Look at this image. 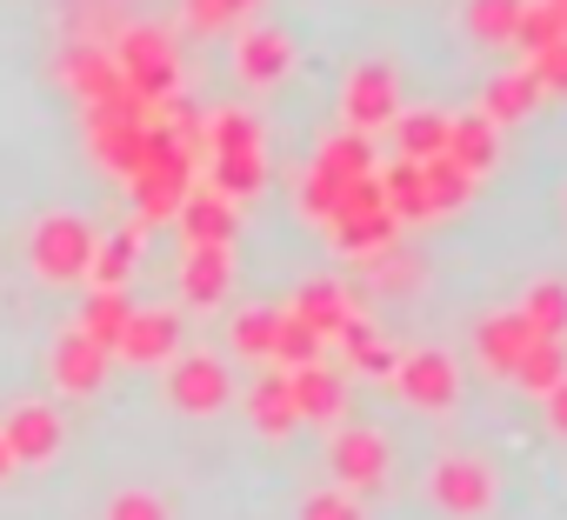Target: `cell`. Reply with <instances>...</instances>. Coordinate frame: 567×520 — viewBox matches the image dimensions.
Segmentation results:
<instances>
[{
	"mask_svg": "<svg viewBox=\"0 0 567 520\" xmlns=\"http://www.w3.org/2000/svg\"><path fill=\"white\" fill-rule=\"evenodd\" d=\"M381 160H374V147H368V134H341V141H328L321 154H315V167H308V187H301V207H308V220H334V207H341V194L361 180V174H374Z\"/></svg>",
	"mask_w": 567,
	"mask_h": 520,
	"instance_id": "obj_1",
	"label": "cell"
},
{
	"mask_svg": "<svg viewBox=\"0 0 567 520\" xmlns=\"http://www.w3.org/2000/svg\"><path fill=\"white\" fill-rule=\"evenodd\" d=\"M334 240L348 247V253H388L394 247V207H388V194H381V174H361L348 194H341V207H334Z\"/></svg>",
	"mask_w": 567,
	"mask_h": 520,
	"instance_id": "obj_2",
	"label": "cell"
},
{
	"mask_svg": "<svg viewBox=\"0 0 567 520\" xmlns=\"http://www.w3.org/2000/svg\"><path fill=\"white\" fill-rule=\"evenodd\" d=\"M114 67H121V81H127L147 107H161V101L174 94V81H181L174 41H167L161 28H127V34L114 41Z\"/></svg>",
	"mask_w": 567,
	"mask_h": 520,
	"instance_id": "obj_3",
	"label": "cell"
},
{
	"mask_svg": "<svg viewBox=\"0 0 567 520\" xmlns=\"http://www.w3.org/2000/svg\"><path fill=\"white\" fill-rule=\"evenodd\" d=\"M34 274L48 288H68V281H87V260H94V227L74 220V214H48L34 227Z\"/></svg>",
	"mask_w": 567,
	"mask_h": 520,
	"instance_id": "obj_4",
	"label": "cell"
},
{
	"mask_svg": "<svg viewBox=\"0 0 567 520\" xmlns=\"http://www.w3.org/2000/svg\"><path fill=\"white\" fill-rule=\"evenodd\" d=\"M341 114H348L354 134L394 127V121H401V81H394V67H388V61L354 67V81H348V94H341Z\"/></svg>",
	"mask_w": 567,
	"mask_h": 520,
	"instance_id": "obj_5",
	"label": "cell"
},
{
	"mask_svg": "<svg viewBox=\"0 0 567 520\" xmlns=\"http://www.w3.org/2000/svg\"><path fill=\"white\" fill-rule=\"evenodd\" d=\"M427 493H434V507L474 520V513L494 507V474H487V460H474V454H447V460H434Z\"/></svg>",
	"mask_w": 567,
	"mask_h": 520,
	"instance_id": "obj_6",
	"label": "cell"
},
{
	"mask_svg": "<svg viewBox=\"0 0 567 520\" xmlns=\"http://www.w3.org/2000/svg\"><path fill=\"white\" fill-rule=\"evenodd\" d=\"M394 387H401V401L408 407H421V414H447L454 401H461V367L447 361V354H401V367H394Z\"/></svg>",
	"mask_w": 567,
	"mask_h": 520,
	"instance_id": "obj_7",
	"label": "cell"
},
{
	"mask_svg": "<svg viewBox=\"0 0 567 520\" xmlns=\"http://www.w3.org/2000/svg\"><path fill=\"white\" fill-rule=\"evenodd\" d=\"M328 467H334V480L348 493H381L388 487V440L374 427H348V434H334Z\"/></svg>",
	"mask_w": 567,
	"mask_h": 520,
	"instance_id": "obj_8",
	"label": "cell"
},
{
	"mask_svg": "<svg viewBox=\"0 0 567 520\" xmlns=\"http://www.w3.org/2000/svg\"><path fill=\"white\" fill-rule=\"evenodd\" d=\"M227 367L214 361V354H181L174 367H167V401L181 407V414H220L227 407Z\"/></svg>",
	"mask_w": 567,
	"mask_h": 520,
	"instance_id": "obj_9",
	"label": "cell"
},
{
	"mask_svg": "<svg viewBox=\"0 0 567 520\" xmlns=\"http://www.w3.org/2000/svg\"><path fill=\"white\" fill-rule=\"evenodd\" d=\"M61 74H68V87H74L87 107L127 94V81H121V67H114V48H94V41H74L68 61H61Z\"/></svg>",
	"mask_w": 567,
	"mask_h": 520,
	"instance_id": "obj_10",
	"label": "cell"
},
{
	"mask_svg": "<svg viewBox=\"0 0 567 520\" xmlns=\"http://www.w3.org/2000/svg\"><path fill=\"white\" fill-rule=\"evenodd\" d=\"M0 440H8L14 460H54L61 454V414L28 401V407H14L8 420H0Z\"/></svg>",
	"mask_w": 567,
	"mask_h": 520,
	"instance_id": "obj_11",
	"label": "cell"
},
{
	"mask_svg": "<svg viewBox=\"0 0 567 520\" xmlns=\"http://www.w3.org/2000/svg\"><path fill=\"white\" fill-rule=\"evenodd\" d=\"M181 347V321L167 314V308H154V314H127V327H121V341H114V354L121 361H134V367H154V361H167Z\"/></svg>",
	"mask_w": 567,
	"mask_h": 520,
	"instance_id": "obj_12",
	"label": "cell"
},
{
	"mask_svg": "<svg viewBox=\"0 0 567 520\" xmlns=\"http://www.w3.org/2000/svg\"><path fill=\"white\" fill-rule=\"evenodd\" d=\"M107 367H114V354H107L94 334H81V327H74V334H61V341H54V381H61L68 394H94V387L107 381Z\"/></svg>",
	"mask_w": 567,
	"mask_h": 520,
	"instance_id": "obj_13",
	"label": "cell"
},
{
	"mask_svg": "<svg viewBox=\"0 0 567 520\" xmlns=\"http://www.w3.org/2000/svg\"><path fill=\"white\" fill-rule=\"evenodd\" d=\"M181 233H187V247H234V200L227 194H214V187H200V194H187L181 200Z\"/></svg>",
	"mask_w": 567,
	"mask_h": 520,
	"instance_id": "obj_14",
	"label": "cell"
},
{
	"mask_svg": "<svg viewBox=\"0 0 567 520\" xmlns=\"http://www.w3.org/2000/svg\"><path fill=\"white\" fill-rule=\"evenodd\" d=\"M288 387H295V407H301V420H334V414L348 407V381H341L328 361L288 367Z\"/></svg>",
	"mask_w": 567,
	"mask_h": 520,
	"instance_id": "obj_15",
	"label": "cell"
},
{
	"mask_svg": "<svg viewBox=\"0 0 567 520\" xmlns=\"http://www.w3.org/2000/svg\"><path fill=\"white\" fill-rule=\"evenodd\" d=\"M247 414L260 434H295L301 427V407H295V387H288V367H267L247 394Z\"/></svg>",
	"mask_w": 567,
	"mask_h": 520,
	"instance_id": "obj_16",
	"label": "cell"
},
{
	"mask_svg": "<svg viewBox=\"0 0 567 520\" xmlns=\"http://www.w3.org/2000/svg\"><path fill=\"white\" fill-rule=\"evenodd\" d=\"M227 281H234V253H227V247H187V260H181V288H187L194 308H214V301L227 294Z\"/></svg>",
	"mask_w": 567,
	"mask_h": 520,
	"instance_id": "obj_17",
	"label": "cell"
},
{
	"mask_svg": "<svg viewBox=\"0 0 567 520\" xmlns=\"http://www.w3.org/2000/svg\"><path fill=\"white\" fill-rule=\"evenodd\" d=\"M447 160H454V167H467V174L481 180V174L501 160V127H494L487 114H461V121H454V134H447Z\"/></svg>",
	"mask_w": 567,
	"mask_h": 520,
	"instance_id": "obj_18",
	"label": "cell"
},
{
	"mask_svg": "<svg viewBox=\"0 0 567 520\" xmlns=\"http://www.w3.org/2000/svg\"><path fill=\"white\" fill-rule=\"evenodd\" d=\"M288 314H295V321H308L321 341H334V334L348 327V314H354V308H348L341 281H308V288L295 294V308H288Z\"/></svg>",
	"mask_w": 567,
	"mask_h": 520,
	"instance_id": "obj_19",
	"label": "cell"
},
{
	"mask_svg": "<svg viewBox=\"0 0 567 520\" xmlns=\"http://www.w3.org/2000/svg\"><path fill=\"white\" fill-rule=\"evenodd\" d=\"M240 81H254V87H267V81H280L288 74V61H295V48H288V34H274V28H254L247 41H240Z\"/></svg>",
	"mask_w": 567,
	"mask_h": 520,
	"instance_id": "obj_20",
	"label": "cell"
},
{
	"mask_svg": "<svg viewBox=\"0 0 567 520\" xmlns=\"http://www.w3.org/2000/svg\"><path fill=\"white\" fill-rule=\"evenodd\" d=\"M527 341H534V334H527V321H520V314H487V321L474 327L481 361H487V367H501V374H514V361L527 354Z\"/></svg>",
	"mask_w": 567,
	"mask_h": 520,
	"instance_id": "obj_21",
	"label": "cell"
},
{
	"mask_svg": "<svg viewBox=\"0 0 567 520\" xmlns=\"http://www.w3.org/2000/svg\"><path fill=\"white\" fill-rule=\"evenodd\" d=\"M514 314L527 321L534 341H567V288H560V281H534Z\"/></svg>",
	"mask_w": 567,
	"mask_h": 520,
	"instance_id": "obj_22",
	"label": "cell"
},
{
	"mask_svg": "<svg viewBox=\"0 0 567 520\" xmlns=\"http://www.w3.org/2000/svg\"><path fill=\"white\" fill-rule=\"evenodd\" d=\"M534 101H540V81L520 67V74H501V81H487V101H481V114H487L494 127H507V121H527V114H534Z\"/></svg>",
	"mask_w": 567,
	"mask_h": 520,
	"instance_id": "obj_23",
	"label": "cell"
},
{
	"mask_svg": "<svg viewBox=\"0 0 567 520\" xmlns=\"http://www.w3.org/2000/svg\"><path fill=\"white\" fill-rule=\"evenodd\" d=\"M381 194H388V207H394V220H427L434 207H427V180H421V160H394V167H381Z\"/></svg>",
	"mask_w": 567,
	"mask_h": 520,
	"instance_id": "obj_24",
	"label": "cell"
},
{
	"mask_svg": "<svg viewBox=\"0 0 567 520\" xmlns=\"http://www.w3.org/2000/svg\"><path fill=\"white\" fill-rule=\"evenodd\" d=\"M134 253H141V220L121 227L114 240H94V260H87V281L94 288H121L134 274Z\"/></svg>",
	"mask_w": 567,
	"mask_h": 520,
	"instance_id": "obj_25",
	"label": "cell"
},
{
	"mask_svg": "<svg viewBox=\"0 0 567 520\" xmlns=\"http://www.w3.org/2000/svg\"><path fill=\"white\" fill-rule=\"evenodd\" d=\"M447 134H454L447 114H401V121H394V141H401L408 160H434V154H447Z\"/></svg>",
	"mask_w": 567,
	"mask_h": 520,
	"instance_id": "obj_26",
	"label": "cell"
},
{
	"mask_svg": "<svg viewBox=\"0 0 567 520\" xmlns=\"http://www.w3.org/2000/svg\"><path fill=\"white\" fill-rule=\"evenodd\" d=\"M421 180H427V207H434V214H454V207H467V194H474V174L454 167L447 154L421 160Z\"/></svg>",
	"mask_w": 567,
	"mask_h": 520,
	"instance_id": "obj_27",
	"label": "cell"
},
{
	"mask_svg": "<svg viewBox=\"0 0 567 520\" xmlns=\"http://www.w3.org/2000/svg\"><path fill=\"white\" fill-rule=\"evenodd\" d=\"M514 381H520L527 394L560 387V381H567V347H560V341H527V354L514 361Z\"/></svg>",
	"mask_w": 567,
	"mask_h": 520,
	"instance_id": "obj_28",
	"label": "cell"
},
{
	"mask_svg": "<svg viewBox=\"0 0 567 520\" xmlns=\"http://www.w3.org/2000/svg\"><path fill=\"white\" fill-rule=\"evenodd\" d=\"M514 41H520L527 54H540V48L567 41V0H527V8H520V28H514Z\"/></svg>",
	"mask_w": 567,
	"mask_h": 520,
	"instance_id": "obj_29",
	"label": "cell"
},
{
	"mask_svg": "<svg viewBox=\"0 0 567 520\" xmlns=\"http://www.w3.org/2000/svg\"><path fill=\"white\" fill-rule=\"evenodd\" d=\"M127 314H134V308H127V294H121V288H94V301L81 308V334H94V341L114 354V341H121Z\"/></svg>",
	"mask_w": 567,
	"mask_h": 520,
	"instance_id": "obj_30",
	"label": "cell"
},
{
	"mask_svg": "<svg viewBox=\"0 0 567 520\" xmlns=\"http://www.w3.org/2000/svg\"><path fill=\"white\" fill-rule=\"evenodd\" d=\"M207 154H260V127H254V114L220 107V114L207 121Z\"/></svg>",
	"mask_w": 567,
	"mask_h": 520,
	"instance_id": "obj_31",
	"label": "cell"
},
{
	"mask_svg": "<svg viewBox=\"0 0 567 520\" xmlns=\"http://www.w3.org/2000/svg\"><path fill=\"white\" fill-rule=\"evenodd\" d=\"M527 0H467V34L474 41H514Z\"/></svg>",
	"mask_w": 567,
	"mask_h": 520,
	"instance_id": "obj_32",
	"label": "cell"
},
{
	"mask_svg": "<svg viewBox=\"0 0 567 520\" xmlns=\"http://www.w3.org/2000/svg\"><path fill=\"white\" fill-rule=\"evenodd\" d=\"M321 334L308 327V321H295V314H280V327H274V367H308V361H321Z\"/></svg>",
	"mask_w": 567,
	"mask_h": 520,
	"instance_id": "obj_33",
	"label": "cell"
},
{
	"mask_svg": "<svg viewBox=\"0 0 567 520\" xmlns=\"http://www.w3.org/2000/svg\"><path fill=\"white\" fill-rule=\"evenodd\" d=\"M267 180V167H260V154H214V194H227V200H240V194H254Z\"/></svg>",
	"mask_w": 567,
	"mask_h": 520,
	"instance_id": "obj_34",
	"label": "cell"
},
{
	"mask_svg": "<svg viewBox=\"0 0 567 520\" xmlns=\"http://www.w3.org/2000/svg\"><path fill=\"white\" fill-rule=\"evenodd\" d=\"M274 327H280V314L247 308V314L234 321V347H240V354H254V361H274Z\"/></svg>",
	"mask_w": 567,
	"mask_h": 520,
	"instance_id": "obj_35",
	"label": "cell"
},
{
	"mask_svg": "<svg viewBox=\"0 0 567 520\" xmlns=\"http://www.w3.org/2000/svg\"><path fill=\"white\" fill-rule=\"evenodd\" d=\"M187 8V28H200V34H214V28H227V21H240L247 8H260V0H181Z\"/></svg>",
	"mask_w": 567,
	"mask_h": 520,
	"instance_id": "obj_36",
	"label": "cell"
},
{
	"mask_svg": "<svg viewBox=\"0 0 567 520\" xmlns=\"http://www.w3.org/2000/svg\"><path fill=\"white\" fill-rule=\"evenodd\" d=\"M107 520H167V500L147 493V487H127V493L107 500Z\"/></svg>",
	"mask_w": 567,
	"mask_h": 520,
	"instance_id": "obj_37",
	"label": "cell"
},
{
	"mask_svg": "<svg viewBox=\"0 0 567 520\" xmlns=\"http://www.w3.org/2000/svg\"><path fill=\"white\" fill-rule=\"evenodd\" d=\"M301 520H361V500L348 487H321V493H308Z\"/></svg>",
	"mask_w": 567,
	"mask_h": 520,
	"instance_id": "obj_38",
	"label": "cell"
},
{
	"mask_svg": "<svg viewBox=\"0 0 567 520\" xmlns=\"http://www.w3.org/2000/svg\"><path fill=\"white\" fill-rule=\"evenodd\" d=\"M547 94H567V41H554V48H540L534 54V67H527Z\"/></svg>",
	"mask_w": 567,
	"mask_h": 520,
	"instance_id": "obj_39",
	"label": "cell"
},
{
	"mask_svg": "<svg viewBox=\"0 0 567 520\" xmlns=\"http://www.w3.org/2000/svg\"><path fill=\"white\" fill-rule=\"evenodd\" d=\"M348 354H354V367H368V374H381V381H394V367H401V354H394L388 341H374V334H368V341H354Z\"/></svg>",
	"mask_w": 567,
	"mask_h": 520,
	"instance_id": "obj_40",
	"label": "cell"
},
{
	"mask_svg": "<svg viewBox=\"0 0 567 520\" xmlns=\"http://www.w3.org/2000/svg\"><path fill=\"white\" fill-rule=\"evenodd\" d=\"M540 401H547V427H554V434L567 440V381H560V387H547Z\"/></svg>",
	"mask_w": 567,
	"mask_h": 520,
	"instance_id": "obj_41",
	"label": "cell"
},
{
	"mask_svg": "<svg viewBox=\"0 0 567 520\" xmlns=\"http://www.w3.org/2000/svg\"><path fill=\"white\" fill-rule=\"evenodd\" d=\"M14 467H21V460H14V454H8V440H0V480H8V474H14Z\"/></svg>",
	"mask_w": 567,
	"mask_h": 520,
	"instance_id": "obj_42",
	"label": "cell"
}]
</instances>
